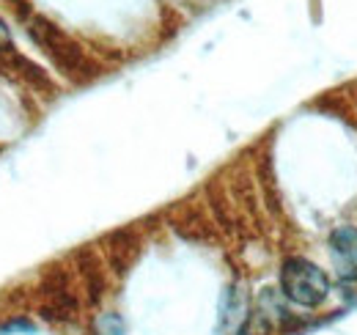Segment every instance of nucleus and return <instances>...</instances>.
Here are the masks:
<instances>
[{"mask_svg": "<svg viewBox=\"0 0 357 335\" xmlns=\"http://www.w3.org/2000/svg\"><path fill=\"white\" fill-rule=\"evenodd\" d=\"M330 261L341 281H357V228L341 225L330 234Z\"/></svg>", "mask_w": 357, "mask_h": 335, "instance_id": "7ed1b4c3", "label": "nucleus"}, {"mask_svg": "<svg viewBox=\"0 0 357 335\" xmlns=\"http://www.w3.org/2000/svg\"><path fill=\"white\" fill-rule=\"evenodd\" d=\"M99 335H124V325H121V319L119 316H113V313H107V316H102L99 319Z\"/></svg>", "mask_w": 357, "mask_h": 335, "instance_id": "39448f33", "label": "nucleus"}, {"mask_svg": "<svg viewBox=\"0 0 357 335\" xmlns=\"http://www.w3.org/2000/svg\"><path fill=\"white\" fill-rule=\"evenodd\" d=\"M6 52H11V34H8V25L0 20V58Z\"/></svg>", "mask_w": 357, "mask_h": 335, "instance_id": "423d86ee", "label": "nucleus"}, {"mask_svg": "<svg viewBox=\"0 0 357 335\" xmlns=\"http://www.w3.org/2000/svg\"><path fill=\"white\" fill-rule=\"evenodd\" d=\"M248 319V302L242 294H236V289H228L223 302V327L228 333H236Z\"/></svg>", "mask_w": 357, "mask_h": 335, "instance_id": "20e7f679", "label": "nucleus"}, {"mask_svg": "<svg viewBox=\"0 0 357 335\" xmlns=\"http://www.w3.org/2000/svg\"><path fill=\"white\" fill-rule=\"evenodd\" d=\"M280 289L303 308H316L330 297V278L308 258H286L280 267Z\"/></svg>", "mask_w": 357, "mask_h": 335, "instance_id": "f257e3e1", "label": "nucleus"}, {"mask_svg": "<svg viewBox=\"0 0 357 335\" xmlns=\"http://www.w3.org/2000/svg\"><path fill=\"white\" fill-rule=\"evenodd\" d=\"M31 36H33L36 44L55 61V66H58L63 75H69V77H83V72H89V61H86L83 50L72 42L61 28H55L52 22H47L45 17H36V20L31 22Z\"/></svg>", "mask_w": 357, "mask_h": 335, "instance_id": "f03ea898", "label": "nucleus"}]
</instances>
